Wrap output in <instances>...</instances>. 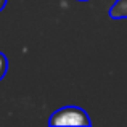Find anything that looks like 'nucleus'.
<instances>
[{
	"label": "nucleus",
	"instance_id": "1",
	"mask_svg": "<svg viewBox=\"0 0 127 127\" xmlns=\"http://www.w3.org/2000/svg\"><path fill=\"white\" fill-rule=\"evenodd\" d=\"M50 126H90L89 114L79 106H64L50 116Z\"/></svg>",
	"mask_w": 127,
	"mask_h": 127
},
{
	"label": "nucleus",
	"instance_id": "2",
	"mask_svg": "<svg viewBox=\"0 0 127 127\" xmlns=\"http://www.w3.org/2000/svg\"><path fill=\"white\" fill-rule=\"evenodd\" d=\"M108 15L114 19H127V0H116L114 5L109 8Z\"/></svg>",
	"mask_w": 127,
	"mask_h": 127
},
{
	"label": "nucleus",
	"instance_id": "3",
	"mask_svg": "<svg viewBox=\"0 0 127 127\" xmlns=\"http://www.w3.org/2000/svg\"><path fill=\"white\" fill-rule=\"evenodd\" d=\"M6 69H8V60H6V56L3 53H0V81L6 74Z\"/></svg>",
	"mask_w": 127,
	"mask_h": 127
},
{
	"label": "nucleus",
	"instance_id": "4",
	"mask_svg": "<svg viewBox=\"0 0 127 127\" xmlns=\"http://www.w3.org/2000/svg\"><path fill=\"white\" fill-rule=\"evenodd\" d=\"M5 5H6V0H0V11L5 8Z\"/></svg>",
	"mask_w": 127,
	"mask_h": 127
},
{
	"label": "nucleus",
	"instance_id": "5",
	"mask_svg": "<svg viewBox=\"0 0 127 127\" xmlns=\"http://www.w3.org/2000/svg\"><path fill=\"white\" fill-rule=\"evenodd\" d=\"M79 2H89V0H79Z\"/></svg>",
	"mask_w": 127,
	"mask_h": 127
}]
</instances>
